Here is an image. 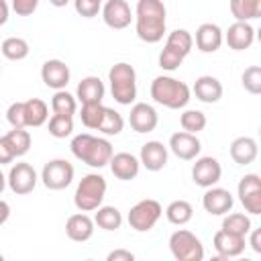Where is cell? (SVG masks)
<instances>
[{"mask_svg":"<svg viewBox=\"0 0 261 261\" xmlns=\"http://www.w3.org/2000/svg\"><path fill=\"white\" fill-rule=\"evenodd\" d=\"M167 27V8L163 0H139L135 6L137 37L149 45L159 43Z\"/></svg>","mask_w":261,"mask_h":261,"instance_id":"1","label":"cell"},{"mask_svg":"<svg viewBox=\"0 0 261 261\" xmlns=\"http://www.w3.org/2000/svg\"><path fill=\"white\" fill-rule=\"evenodd\" d=\"M69 149H71L75 159H80L82 163H86L90 167H96V169L106 167L110 163V157L114 155L112 143L108 139L94 137L90 133L75 135L69 143Z\"/></svg>","mask_w":261,"mask_h":261,"instance_id":"2","label":"cell"},{"mask_svg":"<svg viewBox=\"0 0 261 261\" xmlns=\"http://www.w3.org/2000/svg\"><path fill=\"white\" fill-rule=\"evenodd\" d=\"M151 98L169 108V110H179V108H186L190 98H192V90L188 84H184L181 80H175L171 75H157L153 82H151Z\"/></svg>","mask_w":261,"mask_h":261,"instance_id":"3","label":"cell"},{"mask_svg":"<svg viewBox=\"0 0 261 261\" xmlns=\"http://www.w3.org/2000/svg\"><path fill=\"white\" fill-rule=\"evenodd\" d=\"M108 82H110L112 98L118 104L128 106L135 102V98H137V71L130 63H126V61L114 63L108 69Z\"/></svg>","mask_w":261,"mask_h":261,"instance_id":"4","label":"cell"},{"mask_svg":"<svg viewBox=\"0 0 261 261\" xmlns=\"http://www.w3.org/2000/svg\"><path fill=\"white\" fill-rule=\"evenodd\" d=\"M106 177L100 173H88L80 179L75 194H73V204L80 212H94L98 206H102L104 196H106Z\"/></svg>","mask_w":261,"mask_h":261,"instance_id":"5","label":"cell"},{"mask_svg":"<svg viewBox=\"0 0 261 261\" xmlns=\"http://www.w3.org/2000/svg\"><path fill=\"white\" fill-rule=\"evenodd\" d=\"M169 251L177 261H202L204 259V245L202 241L186 228H177L169 237Z\"/></svg>","mask_w":261,"mask_h":261,"instance_id":"6","label":"cell"},{"mask_svg":"<svg viewBox=\"0 0 261 261\" xmlns=\"http://www.w3.org/2000/svg\"><path fill=\"white\" fill-rule=\"evenodd\" d=\"M161 214H163L161 204H159L157 200H153V198H145V200H139V202L128 210L126 220H128V226H130L133 230H137V232H147V230H151V228L159 222Z\"/></svg>","mask_w":261,"mask_h":261,"instance_id":"7","label":"cell"},{"mask_svg":"<svg viewBox=\"0 0 261 261\" xmlns=\"http://www.w3.org/2000/svg\"><path fill=\"white\" fill-rule=\"evenodd\" d=\"M73 175H75V169L67 159H51L41 169L43 186L47 190H53V192L65 190L73 181Z\"/></svg>","mask_w":261,"mask_h":261,"instance_id":"8","label":"cell"},{"mask_svg":"<svg viewBox=\"0 0 261 261\" xmlns=\"http://www.w3.org/2000/svg\"><path fill=\"white\" fill-rule=\"evenodd\" d=\"M37 181H39V175H37L35 167L31 163H27V161L14 163L10 167V171H8V175H6V184L16 196L31 194L37 188Z\"/></svg>","mask_w":261,"mask_h":261,"instance_id":"9","label":"cell"},{"mask_svg":"<svg viewBox=\"0 0 261 261\" xmlns=\"http://www.w3.org/2000/svg\"><path fill=\"white\" fill-rule=\"evenodd\" d=\"M222 177V165L216 157L212 155H204V157H196V163L192 165V181L200 188H210L216 186Z\"/></svg>","mask_w":261,"mask_h":261,"instance_id":"10","label":"cell"},{"mask_svg":"<svg viewBox=\"0 0 261 261\" xmlns=\"http://www.w3.org/2000/svg\"><path fill=\"white\" fill-rule=\"evenodd\" d=\"M100 14H102L104 24L114 31H122V29L130 27V22L135 20V14L126 0H106Z\"/></svg>","mask_w":261,"mask_h":261,"instance_id":"11","label":"cell"},{"mask_svg":"<svg viewBox=\"0 0 261 261\" xmlns=\"http://www.w3.org/2000/svg\"><path fill=\"white\" fill-rule=\"evenodd\" d=\"M167 149L177 157V159H184V161H192L200 155L202 151V143L198 139V135H192V133H186V130H177L169 137V145Z\"/></svg>","mask_w":261,"mask_h":261,"instance_id":"12","label":"cell"},{"mask_svg":"<svg viewBox=\"0 0 261 261\" xmlns=\"http://www.w3.org/2000/svg\"><path fill=\"white\" fill-rule=\"evenodd\" d=\"M128 124L135 133L139 135H145V133H151L157 128L159 124V114L157 110L147 104V102H135L133 108H130V114H128Z\"/></svg>","mask_w":261,"mask_h":261,"instance_id":"13","label":"cell"},{"mask_svg":"<svg viewBox=\"0 0 261 261\" xmlns=\"http://www.w3.org/2000/svg\"><path fill=\"white\" fill-rule=\"evenodd\" d=\"M232 204H234L232 194L224 188H218V186L206 188V192L202 196V206L212 216H224L226 212L232 210Z\"/></svg>","mask_w":261,"mask_h":261,"instance_id":"14","label":"cell"},{"mask_svg":"<svg viewBox=\"0 0 261 261\" xmlns=\"http://www.w3.org/2000/svg\"><path fill=\"white\" fill-rule=\"evenodd\" d=\"M69 77H71L69 65L61 59H47L41 65V80L51 90H63L69 84Z\"/></svg>","mask_w":261,"mask_h":261,"instance_id":"15","label":"cell"},{"mask_svg":"<svg viewBox=\"0 0 261 261\" xmlns=\"http://www.w3.org/2000/svg\"><path fill=\"white\" fill-rule=\"evenodd\" d=\"M222 37L232 51H245L255 43V29L247 20H234L226 33H222Z\"/></svg>","mask_w":261,"mask_h":261,"instance_id":"16","label":"cell"},{"mask_svg":"<svg viewBox=\"0 0 261 261\" xmlns=\"http://www.w3.org/2000/svg\"><path fill=\"white\" fill-rule=\"evenodd\" d=\"M167 155H169V149L161 141H147L141 147L139 161L147 171H161L167 165Z\"/></svg>","mask_w":261,"mask_h":261,"instance_id":"17","label":"cell"},{"mask_svg":"<svg viewBox=\"0 0 261 261\" xmlns=\"http://www.w3.org/2000/svg\"><path fill=\"white\" fill-rule=\"evenodd\" d=\"M212 243H214V251L218 253L220 259H232V257L243 255V251L247 247V237H239V234H232V232H226L220 228L214 234Z\"/></svg>","mask_w":261,"mask_h":261,"instance_id":"18","label":"cell"},{"mask_svg":"<svg viewBox=\"0 0 261 261\" xmlns=\"http://www.w3.org/2000/svg\"><path fill=\"white\" fill-rule=\"evenodd\" d=\"M110 171L116 179H122V181H130L139 175L141 171V161L139 157H135L133 153H126V151H120V153H114L110 157Z\"/></svg>","mask_w":261,"mask_h":261,"instance_id":"19","label":"cell"},{"mask_svg":"<svg viewBox=\"0 0 261 261\" xmlns=\"http://www.w3.org/2000/svg\"><path fill=\"white\" fill-rule=\"evenodd\" d=\"M194 43L202 53H216L224 43L222 29L218 24H214V22H202L196 29Z\"/></svg>","mask_w":261,"mask_h":261,"instance_id":"20","label":"cell"},{"mask_svg":"<svg viewBox=\"0 0 261 261\" xmlns=\"http://www.w3.org/2000/svg\"><path fill=\"white\" fill-rule=\"evenodd\" d=\"M222 92H224V88H222L220 80L214 75H200V77H196V82L192 86V94L204 104H216L222 98Z\"/></svg>","mask_w":261,"mask_h":261,"instance_id":"21","label":"cell"},{"mask_svg":"<svg viewBox=\"0 0 261 261\" xmlns=\"http://www.w3.org/2000/svg\"><path fill=\"white\" fill-rule=\"evenodd\" d=\"M65 234L75 243H86L94 234V218L86 212H75L65 220Z\"/></svg>","mask_w":261,"mask_h":261,"instance_id":"22","label":"cell"},{"mask_svg":"<svg viewBox=\"0 0 261 261\" xmlns=\"http://www.w3.org/2000/svg\"><path fill=\"white\" fill-rule=\"evenodd\" d=\"M230 159L237 163V165H249L257 159L259 155V147H257V141L253 137H237L232 143H230Z\"/></svg>","mask_w":261,"mask_h":261,"instance_id":"23","label":"cell"},{"mask_svg":"<svg viewBox=\"0 0 261 261\" xmlns=\"http://www.w3.org/2000/svg\"><path fill=\"white\" fill-rule=\"evenodd\" d=\"M104 82L98 75H86L80 80L77 88H75V98L82 104H90V102H102L104 98Z\"/></svg>","mask_w":261,"mask_h":261,"instance_id":"24","label":"cell"},{"mask_svg":"<svg viewBox=\"0 0 261 261\" xmlns=\"http://www.w3.org/2000/svg\"><path fill=\"white\" fill-rule=\"evenodd\" d=\"M192 47H194V37H192V33L186 31V29H175V31H171V33L167 35V39H165V45H163V49L171 51L173 55H177V57H181V59H186V57L190 55Z\"/></svg>","mask_w":261,"mask_h":261,"instance_id":"25","label":"cell"},{"mask_svg":"<svg viewBox=\"0 0 261 261\" xmlns=\"http://www.w3.org/2000/svg\"><path fill=\"white\" fill-rule=\"evenodd\" d=\"M24 120H27V128L43 126L49 120V106L41 98L24 100Z\"/></svg>","mask_w":261,"mask_h":261,"instance_id":"26","label":"cell"},{"mask_svg":"<svg viewBox=\"0 0 261 261\" xmlns=\"http://www.w3.org/2000/svg\"><path fill=\"white\" fill-rule=\"evenodd\" d=\"M94 224L102 230H118L122 226V214L116 206H98L94 214Z\"/></svg>","mask_w":261,"mask_h":261,"instance_id":"27","label":"cell"},{"mask_svg":"<svg viewBox=\"0 0 261 261\" xmlns=\"http://www.w3.org/2000/svg\"><path fill=\"white\" fill-rule=\"evenodd\" d=\"M165 216H167V220H169L171 224L184 226V224H188V222L192 220V216H194V206H192L188 200H173V202L167 204Z\"/></svg>","mask_w":261,"mask_h":261,"instance_id":"28","label":"cell"},{"mask_svg":"<svg viewBox=\"0 0 261 261\" xmlns=\"http://www.w3.org/2000/svg\"><path fill=\"white\" fill-rule=\"evenodd\" d=\"M230 14L234 20H255L261 16V0H230Z\"/></svg>","mask_w":261,"mask_h":261,"instance_id":"29","label":"cell"},{"mask_svg":"<svg viewBox=\"0 0 261 261\" xmlns=\"http://www.w3.org/2000/svg\"><path fill=\"white\" fill-rule=\"evenodd\" d=\"M0 51L8 61H22L29 57L31 47H29L27 39H22V37H8L0 43Z\"/></svg>","mask_w":261,"mask_h":261,"instance_id":"30","label":"cell"},{"mask_svg":"<svg viewBox=\"0 0 261 261\" xmlns=\"http://www.w3.org/2000/svg\"><path fill=\"white\" fill-rule=\"evenodd\" d=\"M51 110H53V114L73 116L77 112V98L73 94H69L65 88L63 90H55V94L51 98Z\"/></svg>","mask_w":261,"mask_h":261,"instance_id":"31","label":"cell"},{"mask_svg":"<svg viewBox=\"0 0 261 261\" xmlns=\"http://www.w3.org/2000/svg\"><path fill=\"white\" fill-rule=\"evenodd\" d=\"M253 228L251 224V218L243 212H226L224 218H222V230L226 232H232V234H239V237H247L249 230Z\"/></svg>","mask_w":261,"mask_h":261,"instance_id":"32","label":"cell"},{"mask_svg":"<svg viewBox=\"0 0 261 261\" xmlns=\"http://www.w3.org/2000/svg\"><path fill=\"white\" fill-rule=\"evenodd\" d=\"M122 128H124V118H122V114L116 112L114 108H108V106H106L98 130H100L102 135H106V137H116V135L122 133Z\"/></svg>","mask_w":261,"mask_h":261,"instance_id":"33","label":"cell"},{"mask_svg":"<svg viewBox=\"0 0 261 261\" xmlns=\"http://www.w3.org/2000/svg\"><path fill=\"white\" fill-rule=\"evenodd\" d=\"M104 104L102 102H90V104H82V110H80V118H82V124L90 130H98L100 126V120L104 116Z\"/></svg>","mask_w":261,"mask_h":261,"instance_id":"34","label":"cell"},{"mask_svg":"<svg viewBox=\"0 0 261 261\" xmlns=\"http://www.w3.org/2000/svg\"><path fill=\"white\" fill-rule=\"evenodd\" d=\"M206 114L202 112V110H194V108H190V110H184L181 114H179V124H181V128L186 130V133H192V135H198L200 130H204L206 128Z\"/></svg>","mask_w":261,"mask_h":261,"instance_id":"35","label":"cell"},{"mask_svg":"<svg viewBox=\"0 0 261 261\" xmlns=\"http://www.w3.org/2000/svg\"><path fill=\"white\" fill-rule=\"evenodd\" d=\"M4 137L8 139V143H10V147H12V151H14L16 157H22V155L29 153L33 139H31V133L27 128H12Z\"/></svg>","mask_w":261,"mask_h":261,"instance_id":"36","label":"cell"},{"mask_svg":"<svg viewBox=\"0 0 261 261\" xmlns=\"http://www.w3.org/2000/svg\"><path fill=\"white\" fill-rule=\"evenodd\" d=\"M49 135L55 139H65L73 133V116L65 114H51L49 116Z\"/></svg>","mask_w":261,"mask_h":261,"instance_id":"37","label":"cell"},{"mask_svg":"<svg viewBox=\"0 0 261 261\" xmlns=\"http://www.w3.org/2000/svg\"><path fill=\"white\" fill-rule=\"evenodd\" d=\"M241 82H243V88H245L249 94H253V96L261 94V67H259V65H249V67L243 71Z\"/></svg>","mask_w":261,"mask_h":261,"instance_id":"38","label":"cell"},{"mask_svg":"<svg viewBox=\"0 0 261 261\" xmlns=\"http://www.w3.org/2000/svg\"><path fill=\"white\" fill-rule=\"evenodd\" d=\"M261 192V177L257 173H245L241 179H239V186H237V196L239 200L251 196V194H257Z\"/></svg>","mask_w":261,"mask_h":261,"instance_id":"39","label":"cell"},{"mask_svg":"<svg viewBox=\"0 0 261 261\" xmlns=\"http://www.w3.org/2000/svg\"><path fill=\"white\" fill-rule=\"evenodd\" d=\"M6 120L10 122L12 128H27V120H24V100H16L8 106L6 110Z\"/></svg>","mask_w":261,"mask_h":261,"instance_id":"40","label":"cell"},{"mask_svg":"<svg viewBox=\"0 0 261 261\" xmlns=\"http://www.w3.org/2000/svg\"><path fill=\"white\" fill-rule=\"evenodd\" d=\"M73 8L80 16L84 18H94L100 14L102 10V2L100 0H73Z\"/></svg>","mask_w":261,"mask_h":261,"instance_id":"41","label":"cell"},{"mask_svg":"<svg viewBox=\"0 0 261 261\" xmlns=\"http://www.w3.org/2000/svg\"><path fill=\"white\" fill-rule=\"evenodd\" d=\"M181 63H184L181 57L173 55V53L167 51V49H161V53H159V67H161V69H165V71H175Z\"/></svg>","mask_w":261,"mask_h":261,"instance_id":"42","label":"cell"},{"mask_svg":"<svg viewBox=\"0 0 261 261\" xmlns=\"http://www.w3.org/2000/svg\"><path fill=\"white\" fill-rule=\"evenodd\" d=\"M39 6V0H12L10 8L18 14V16H31Z\"/></svg>","mask_w":261,"mask_h":261,"instance_id":"43","label":"cell"},{"mask_svg":"<svg viewBox=\"0 0 261 261\" xmlns=\"http://www.w3.org/2000/svg\"><path fill=\"white\" fill-rule=\"evenodd\" d=\"M14 159H16V155H14V151H12L10 143H8V139L2 135V137H0V165L12 163Z\"/></svg>","mask_w":261,"mask_h":261,"instance_id":"44","label":"cell"},{"mask_svg":"<svg viewBox=\"0 0 261 261\" xmlns=\"http://www.w3.org/2000/svg\"><path fill=\"white\" fill-rule=\"evenodd\" d=\"M133 259H135V253H130L126 249H114L106 257V261H133Z\"/></svg>","mask_w":261,"mask_h":261,"instance_id":"45","label":"cell"},{"mask_svg":"<svg viewBox=\"0 0 261 261\" xmlns=\"http://www.w3.org/2000/svg\"><path fill=\"white\" fill-rule=\"evenodd\" d=\"M247 237H249L247 245H251V249L255 253H261V228H251Z\"/></svg>","mask_w":261,"mask_h":261,"instance_id":"46","label":"cell"},{"mask_svg":"<svg viewBox=\"0 0 261 261\" xmlns=\"http://www.w3.org/2000/svg\"><path fill=\"white\" fill-rule=\"evenodd\" d=\"M10 218V204L0 198V226Z\"/></svg>","mask_w":261,"mask_h":261,"instance_id":"47","label":"cell"},{"mask_svg":"<svg viewBox=\"0 0 261 261\" xmlns=\"http://www.w3.org/2000/svg\"><path fill=\"white\" fill-rule=\"evenodd\" d=\"M8 16H10V6L6 0H0V27L8 22Z\"/></svg>","mask_w":261,"mask_h":261,"instance_id":"48","label":"cell"},{"mask_svg":"<svg viewBox=\"0 0 261 261\" xmlns=\"http://www.w3.org/2000/svg\"><path fill=\"white\" fill-rule=\"evenodd\" d=\"M71 0H49V4L51 6H55V8H63L65 4H69Z\"/></svg>","mask_w":261,"mask_h":261,"instance_id":"49","label":"cell"},{"mask_svg":"<svg viewBox=\"0 0 261 261\" xmlns=\"http://www.w3.org/2000/svg\"><path fill=\"white\" fill-rule=\"evenodd\" d=\"M6 186H8V184H6V175H4L2 169H0V196H2V192L6 190Z\"/></svg>","mask_w":261,"mask_h":261,"instance_id":"50","label":"cell"},{"mask_svg":"<svg viewBox=\"0 0 261 261\" xmlns=\"http://www.w3.org/2000/svg\"><path fill=\"white\" fill-rule=\"evenodd\" d=\"M0 261H4V255H2V253H0Z\"/></svg>","mask_w":261,"mask_h":261,"instance_id":"51","label":"cell"},{"mask_svg":"<svg viewBox=\"0 0 261 261\" xmlns=\"http://www.w3.org/2000/svg\"><path fill=\"white\" fill-rule=\"evenodd\" d=\"M100 2H102V0H100Z\"/></svg>","mask_w":261,"mask_h":261,"instance_id":"52","label":"cell"}]
</instances>
